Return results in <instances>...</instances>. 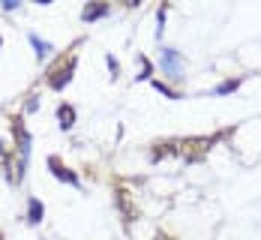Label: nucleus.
Returning a JSON list of instances; mask_svg holds the SVG:
<instances>
[{
	"mask_svg": "<svg viewBox=\"0 0 261 240\" xmlns=\"http://www.w3.org/2000/svg\"><path fill=\"white\" fill-rule=\"evenodd\" d=\"M48 165H51V172L57 180H66V183H72V186H78V174H72L69 168H63V162L57 159V156H48Z\"/></svg>",
	"mask_w": 261,
	"mask_h": 240,
	"instance_id": "obj_2",
	"label": "nucleus"
},
{
	"mask_svg": "<svg viewBox=\"0 0 261 240\" xmlns=\"http://www.w3.org/2000/svg\"><path fill=\"white\" fill-rule=\"evenodd\" d=\"M30 42H33V48H36V57H39V60H42V57H48V54L54 51V48H51V42H42L36 33H30Z\"/></svg>",
	"mask_w": 261,
	"mask_h": 240,
	"instance_id": "obj_8",
	"label": "nucleus"
},
{
	"mask_svg": "<svg viewBox=\"0 0 261 240\" xmlns=\"http://www.w3.org/2000/svg\"><path fill=\"white\" fill-rule=\"evenodd\" d=\"M0 45H3V39H0Z\"/></svg>",
	"mask_w": 261,
	"mask_h": 240,
	"instance_id": "obj_13",
	"label": "nucleus"
},
{
	"mask_svg": "<svg viewBox=\"0 0 261 240\" xmlns=\"http://www.w3.org/2000/svg\"><path fill=\"white\" fill-rule=\"evenodd\" d=\"M27 222H30V225L42 222V201H39V198H30V201H27Z\"/></svg>",
	"mask_w": 261,
	"mask_h": 240,
	"instance_id": "obj_5",
	"label": "nucleus"
},
{
	"mask_svg": "<svg viewBox=\"0 0 261 240\" xmlns=\"http://www.w3.org/2000/svg\"><path fill=\"white\" fill-rule=\"evenodd\" d=\"M153 87H156V90H159V93H165V96H168V99H180V93H177V90H171V87H165L162 81H156V84H153Z\"/></svg>",
	"mask_w": 261,
	"mask_h": 240,
	"instance_id": "obj_10",
	"label": "nucleus"
},
{
	"mask_svg": "<svg viewBox=\"0 0 261 240\" xmlns=\"http://www.w3.org/2000/svg\"><path fill=\"white\" fill-rule=\"evenodd\" d=\"M72 69H75V57H69L60 69H54V72H51V78H48V84H51L54 90H63L66 81H72Z\"/></svg>",
	"mask_w": 261,
	"mask_h": 240,
	"instance_id": "obj_1",
	"label": "nucleus"
},
{
	"mask_svg": "<svg viewBox=\"0 0 261 240\" xmlns=\"http://www.w3.org/2000/svg\"><path fill=\"white\" fill-rule=\"evenodd\" d=\"M138 60H141V75H138V78H147V75H150V60H147V57H138Z\"/></svg>",
	"mask_w": 261,
	"mask_h": 240,
	"instance_id": "obj_11",
	"label": "nucleus"
},
{
	"mask_svg": "<svg viewBox=\"0 0 261 240\" xmlns=\"http://www.w3.org/2000/svg\"><path fill=\"white\" fill-rule=\"evenodd\" d=\"M240 87V78H231V81H222L219 87H216V93H231V90H237Z\"/></svg>",
	"mask_w": 261,
	"mask_h": 240,
	"instance_id": "obj_9",
	"label": "nucleus"
},
{
	"mask_svg": "<svg viewBox=\"0 0 261 240\" xmlns=\"http://www.w3.org/2000/svg\"><path fill=\"white\" fill-rule=\"evenodd\" d=\"M105 63H108V69H111V72H114V75H117V72H120V63H117V60H114V57H111V54H108V57H105Z\"/></svg>",
	"mask_w": 261,
	"mask_h": 240,
	"instance_id": "obj_12",
	"label": "nucleus"
},
{
	"mask_svg": "<svg viewBox=\"0 0 261 240\" xmlns=\"http://www.w3.org/2000/svg\"><path fill=\"white\" fill-rule=\"evenodd\" d=\"M162 69H165V75L180 78V75H177V72H180V57H177V51H174V48H165V51H162Z\"/></svg>",
	"mask_w": 261,
	"mask_h": 240,
	"instance_id": "obj_3",
	"label": "nucleus"
},
{
	"mask_svg": "<svg viewBox=\"0 0 261 240\" xmlns=\"http://www.w3.org/2000/svg\"><path fill=\"white\" fill-rule=\"evenodd\" d=\"M117 207L123 210L126 222H132V219H135V207H132V201H129V192H126V189H117Z\"/></svg>",
	"mask_w": 261,
	"mask_h": 240,
	"instance_id": "obj_4",
	"label": "nucleus"
},
{
	"mask_svg": "<svg viewBox=\"0 0 261 240\" xmlns=\"http://www.w3.org/2000/svg\"><path fill=\"white\" fill-rule=\"evenodd\" d=\"M105 12H108V3H99V6H84L81 18H84V21H93V18H102Z\"/></svg>",
	"mask_w": 261,
	"mask_h": 240,
	"instance_id": "obj_7",
	"label": "nucleus"
},
{
	"mask_svg": "<svg viewBox=\"0 0 261 240\" xmlns=\"http://www.w3.org/2000/svg\"><path fill=\"white\" fill-rule=\"evenodd\" d=\"M57 120H60L63 129H69V126L75 123V108H72V105H60V108H57Z\"/></svg>",
	"mask_w": 261,
	"mask_h": 240,
	"instance_id": "obj_6",
	"label": "nucleus"
}]
</instances>
